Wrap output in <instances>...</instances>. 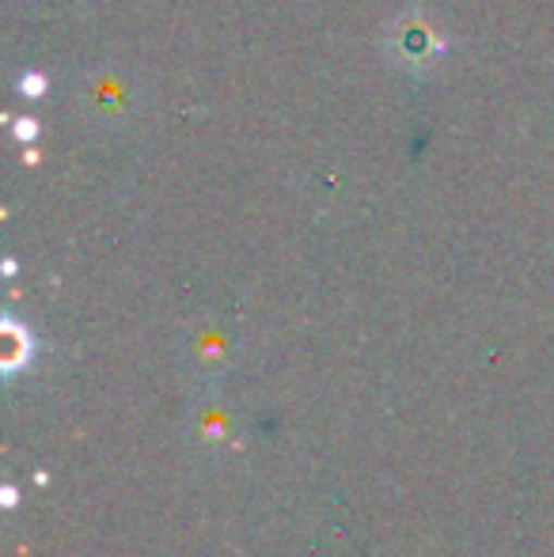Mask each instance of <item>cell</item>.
Listing matches in <instances>:
<instances>
[{
  "mask_svg": "<svg viewBox=\"0 0 554 557\" xmlns=\"http://www.w3.org/2000/svg\"><path fill=\"white\" fill-rule=\"evenodd\" d=\"M20 88H23V96H42V91H46V76L42 73H27Z\"/></svg>",
  "mask_w": 554,
  "mask_h": 557,
  "instance_id": "obj_1",
  "label": "cell"
},
{
  "mask_svg": "<svg viewBox=\"0 0 554 557\" xmlns=\"http://www.w3.org/2000/svg\"><path fill=\"white\" fill-rule=\"evenodd\" d=\"M15 137H20V140H35L38 137V122H35V117H20V122H15Z\"/></svg>",
  "mask_w": 554,
  "mask_h": 557,
  "instance_id": "obj_2",
  "label": "cell"
}]
</instances>
